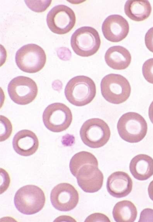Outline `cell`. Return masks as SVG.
<instances>
[{"instance_id":"obj_26","label":"cell","mask_w":153,"mask_h":222,"mask_svg":"<svg viewBox=\"0 0 153 222\" xmlns=\"http://www.w3.org/2000/svg\"><path fill=\"white\" fill-rule=\"evenodd\" d=\"M148 193L150 198L153 201V180L149 185L148 187Z\"/></svg>"},{"instance_id":"obj_8","label":"cell","mask_w":153,"mask_h":222,"mask_svg":"<svg viewBox=\"0 0 153 222\" xmlns=\"http://www.w3.org/2000/svg\"><path fill=\"white\" fill-rule=\"evenodd\" d=\"M42 120L45 127L54 132H59L67 129L72 120L70 109L65 105L56 102L49 105L44 110Z\"/></svg>"},{"instance_id":"obj_13","label":"cell","mask_w":153,"mask_h":222,"mask_svg":"<svg viewBox=\"0 0 153 222\" xmlns=\"http://www.w3.org/2000/svg\"><path fill=\"white\" fill-rule=\"evenodd\" d=\"M129 25L126 20L121 15L113 14L108 16L104 20L102 30L105 38L112 42L121 41L127 36Z\"/></svg>"},{"instance_id":"obj_17","label":"cell","mask_w":153,"mask_h":222,"mask_svg":"<svg viewBox=\"0 0 153 222\" xmlns=\"http://www.w3.org/2000/svg\"><path fill=\"white\" fill-rule=\"evenodd\" d=\"M129 168L134 178L146 180L153 175V159L146 154H139L131 159Z\"/></svg>"},{"instance_id":"obj_14","label":"cell","mask_w":153,"mask_h":222,"mask_svg":"<svg viewBox=\"0 0 153 222\" xmlns=\"http://www.w3.org/2000/svg\"><path fill=\"white\" fill-rule=\"evenodd\" d=\"M132 180L128 174L122 171H117L108 177L106 188L108 192L113 197L120 198L128 195L131 192Z\"/></svg>"},{"instance_id":"obj_1","label":"cell","mask_w":153,"mask_h":222,"mask_svg":"<svg viewBox=\"0 0 153 222\" xmlns=\"http://www.w3.org/2000/svg\"><path fill=\"white\" fill-rule=\"evenodd\" d=\"M64 93L67 99L71 104L77 106H83L90 103L94 98L96 85L89 77L76 76L68 82Z\"/></svg>"},{"instance_id":"obj_21","label":"cell","mask_w":153,"mask_h":222,"mask_svg":"<svg viewBox=\"0 0 153 222\" xmlns=\"http://www.w3.org/2000/svg\"><path fill=\"white\" fill-rule=\"evenodd\" d=\"M25 0L27 7L33 11L40 12L45 10L49 6L51 0L45 1Z\"/></svg>"},{"instance_id":"obj_25","label":"cell","mask_w":153,"mask_h":222,"mask_svg":"<svg viewBox=\"0 0 153 222\" xmlns=\"http://www.w3.org/2000/svg\"><path fill=\"white\" fill-rule=\"evenodd\" d=\"M145 41L147 48L153 53V27L150 28L146 33Z\"/></svg>"},{"instance_id":"obj_15","label":"cell","mask_w":153,"mask_h":222,"mask_svg":"<svg viewBox=\"0 0 153 222\" xmlns=\"http://www.w3.org/2000/svg\"><path fill=\"white\" fill-rule=\"evenodd\" d=\"M15 152L23 156H28L35 153L38 150L39 141L36 134L32 131L23 129L17 133L12 142Z\"/></svg>"},{"instance_id":"obj_6","label":"cell","mask_w":153,"mask_h":222,"mask_svg":"<svg viewBox=\"0 0 153 222\" xmlns=\"http://www.w3.org/2000/svg\"><path fill=\"white\" fill-rule=\"evenodd\" d=\"M46 60L45 52L39 45L34 44L25 45L16 52L15 62L22 71L29 73L39 71L44 67Z\"/></svg>"},{"instance_id":"obj_12","label":"cell","mask_w":153,"mask_h":222,"mask_svg":"<svg viewBox=\"0 0 153 222\" xmlns=\"http://www.w3.org/2000/svg\"><path fill=\"white\" fill-rule=\"evenodd\" d=\"M75 177L80 187L85 192L94 193L100 190L102 185L103 175L98 165L85 164L77 171Z\"/></svg>"},{"instance_id":"obj_18","label":"cell","mask_w":153,"mask_h":222,"mask_svg":"<svg viewBox=\"0 0 153 222\" xmlns=\"http://www.w3.org/2000/svg\"><path fill=\"white\" fill-rule=\"evenodd\" d=\"M124 11L130 19L135 21L144 20L151 13L152 8L148 0H127L124 5Z\"/></svg>"},{"instance_id":"obj_16","label":"cell","mask_w":153,"mask_h":222,"mask_svg":"<svg viewBox=\"0 0 153 222\" xmlns=\"http://www.w3.org/2000/svg\"><path fill=\"white\" fill-rule=\"evenodd\" d=\"M131 59V56L129 51L120 45L110 47L105 55V59L107 64L112 69L117 70L126 68L130 65Z\"/></svg>"},{"instance_id":"obj_10","label":"cell","mask_w":153,"mask_h":222,"mask_svg":"<svg viewBox=\"0 0 153 222\" xmlns=\"http://www.w3.org/2000/svg\"><path fill=\"white\" fill-rule=\"evenodd\" d=\"M76 21L75 14L69 7L63 4L56 5L48 13L46 22L53 33L59 35L66 34L74 27Z\"/></svg>"},{"instance_id":"obj_22","label":"cell","mask_w":153,"mask_h":222,"mask_svg":"<svg viewBox=\"0 0 153 222\" xmlns=\"http://www.w3.org/2000/svg\"><path fill=\"white\" fill-rule=\"evenodd\" d=\"M142 71L145 79L149 82L153 84V58L149 59L144 62Z\"/></svg>"},{"instance_id":"obj_27","label":"cell","mask_w":153,"mask_h":222,"mask_svg":"<svg viewBox=\"0 0 153 222\" xmlns=\"http://www.w3.org/2000/svg\"><path fill=\"white\" fill-rule=\"evenodd\" d=\"M148 114L149 119L151 122L153 124V101L149 106Z\"/></svg>"},{"instance_id":"obj_20","label":"cell","mask_w":153,"mask_h":222,"mask_svg":"<svg viewBox=\"0 0 153 222\" xmlns=\"http://www.w3.org/2000/svg\"><path fill=\"white\" fill-rule=\"evenodd\" d=\"M1 142L7 139L10 136L12 131V126L6 117L1 115Z\"/></svg>"},{"instance_id":"obj_5","label":"cell","mask_w":153,"mask_h":222,"mask_svg":"<svg viewBox=\"0 0 153 222\" xmlns=\"http://www.w3.org/2000/svg\"><path fill=\"white\" fill-rule=\"evenodd\" d=\"M71 44L74 52L82 57H88L96 53L100 48L101 40L97 31L90 26H83L72 34Z\"/></svg>"},{"instance_id":"obj_7","label":"cell","mask_w":153,"mask_h":222,"mask_svg":"<svg viewBox=\"0 0 153 222\" xmlns=\"http://www.w3.org/2000/svg\"><path fill=\"white\" fill-rule=\"evenodd\" d=\"M81 139L84 144L92 148L105 145L110 137L109 127L102 120L93 118L86 121L80 130Z\"/></svg>"},{"instance_id":"obj_24","label":"cell","mask_w":153,"mask_h":222,"mask_svg":"<svg viewBox=\"0 0 153 222\" xmlns=\"http://www.w3.org/2000/svg\"><path fill=\"white\" fill-rule=\"evenodd\" d=\"M138 222H153V209L146 208L143 210Z\"/></svg>"},{"instance_id":"obj_11","label":"cell","mask_w":153,"mask_h":222,"mask_svg":"<svg viewBox=\"0 0 153 222\" xmlns=\"http://www.w3.org/2000/svg\"><path fill=\"white\" fill-rule=\"evenodd\" d=\"M50 200L56 209L68 212L74 209L79 200L78 192L74 187L68 183L56 185L51 191Z\"/></svg>"},{"instance_id":"obj_4","label":"cell","mask_w":153,"mask_h":222,"mask_svg":"<svg viewBox=\"0 0 153 222\" xmlns=\"http://www.w3.org/2000/svg\"><path fill=\"white\" fill-rule=\"evenodd\" d=\"M100 88L104 98L115 104L125 102L131 93V87L128 80L119 74H110L105 76L101 82Z\"/></svg>"},{"instance_id":"obj_19","label":"cell","mask_w":153,"mask_h":222,"mask_svg":"<svg viewBox=\"0 0 153 222\" xmlns=\"http://www.w3.org/2000/svg\"><path fill=\"white\" fill-rule=\"evenodd\" d=\"M134 205L131 201L123 200L117 203L114 207L112 215L117 222H133L137 216Z\"/></svg>"},{"instance_id":"obj_23","label":"cell","mask_w":153,"mask_h":222,"mask_svg":"<svg viewBox=\"0 0 153 222\" xmlns=\"http://www.w3.org/2000/svg\"><path fill=\"white\" fill-rule=\"evenodd\" d=\"M110 222L109 218L103 214L96 213L88 216L85 222Z\"/></svg>"},{"instance_id":"obj_9","label":"cell","mask_w":153,"mask_h":222,"mask_svg":"<svg viewBox=\"0 0 153 222\" xmlns=\"http://www.w3.org/2000/svg\"><path fill=\"white\" fill-rule=\"evenodd\" d=\"M8 92L11 99L20 105H26L33 101L38 94L35 82L31 78L19 76L12 79L7 87Z\"/></svg>"},{"instance_id":"obj_3","label":"cell","mask_w":153,"mask_h":222,"mask_svg":"<svg viewBox=\"0 0 153 222\" xmlns=\"http://www.w3.org/2000/svg\"><path fill=\"white\" fill-rule=\"evenodd\" d=\"M117 128L120 137L123 140L130 143H137L145 137L148 127L146 120L141 115L130 112L120 117Z\"/></svg>"},{"instance_id":"obj_2","label":"cell","mask_w":153,"mask_h":222,"mask_svg":"<svg viewBox=\"0 0 153 222\" xmlns=\"http://www.w3.org/2000/svg\"><path fill=\"white\" fill-rule=\"evenodd\" d=\"M45 197L42 189L34 185H28L20 188L14 199L15 206L21 213L26 215L36 214L44 206Z\"/></svg>"}]
</instances>
